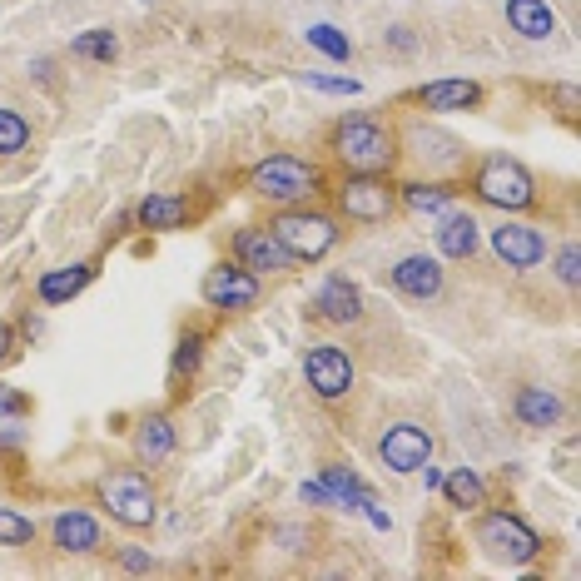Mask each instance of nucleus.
<instances>
[{
  "instance_id": "34",
  "label": "nucleus",
  "mask_w": 581,
  "mask_h": 581,
  "mask_svg": "<svg viewBox=\"0 0 581 581\" xmlns=\"http://www.w3.org/2000/svg\"><path fill=\"white\" fill-rule=\"evenodd\" d=\"M298 497H303V502H318V507H333V497H328V487H323V482H303V487H298Z\"/></svg>"
},
{
  "instance_id": "29",
  "label": "nucleus",
  "mask_w": 581,
  "mask_h": 581,
  "mask_svg": "<svg viewBox=\"0 0 581 581\" xmlns=\"http://www.w3.org/2000/svg\"><path fill=\"white\" fill-rule=\"evenodd\" d=\"M30 145V125L15 110H0V154H20Z\"/></svg>"
},
{
  "instance_id": "14",
  "label": "nucleus",
  "mask_w": 581,
  "mask_h": 581,
  "mask_svg": "<svg viewBox=\"0 0 581 581\" xmlns=\"http://www.w3.org/2000/svg\"><path fill=\"white\" fill-rule=\"evenodd\" d=\"M318 313H323L328 323H358V318H363V293H358V284H348L343 274L323 279V289H318Z\"/></svg>"
},
{
  "instance_id": "15",
  "label": "nucleus",
  "mask_w": 581,
  "mask_h": 581,
  "mask_svg": "<svg viewBox=\"0 0 581 581\" xmlns=\"http://www.w3.org/2000/svg\"><path fill=\"white\" fill-rule=\"evenodd\" d=\"M100 542L105 537H100V522L90 512H60L55 517V547L60 552H80L85 557V552H100Z\"/></svg>"
},
{
  "instance_id": "13",
  "label": "nucleus",
  "mask_w": 581,
  "mask_h": 581,
  "mask_svg": "<svg viewBox=\"0 0 581 581\" xmlns=\"http://www.w3.org/2000/svg\"><path fill=\"white\" fill-rule=\"evenodd\" d=\"M393 289L428 303V298L442 293V264L428 259V254H408V259H398V269H393Z\"/></svg>"
},
{
  "instance_id": "31",
  "label": "nucleus",
  "mask_w": 581,
  "mask_h": 581,
  "mask_svg": "<svg viewBox=\"0 0 581 581\" xmlns=\"http://www.w3.org/2000/svg\"><path fill=\"white\" fill-rule=\"evenodd\" d=\"M303 85H308V90H323V95H358V90H363L358 80H343V75H313V70L303 75Z\"/></svg>"
},
{
  "instance_id": "20",
  "label": "nucleus",
  "mask_w": 581,
  "mask_h": 581,
  "mask_svg": "<svg viewBox=\"0 0 581 581\" xmlns=\"http://www.w3.org/2000/svg\"><path fill=\"white\" fill-rule=\"evenodd\" d=\"M517 418H522L527 428H552V423L562 418V398H557L552 388H522V393H517Z\"/></svg>"
},
{
  "instance_id": "8",
  "label": "nucleus",
  "mask_w": 581,
  "mask_h": 581,
  "mask_svg": "<svg viewBox=\"0 0 581 581\" xmlns=\"http://www.w3.org/2000/svg\"><path fill=\"white\" fill-rule=\"evenodd\" d=\"M338 209H343L348 219H358V224H383V219L393 214V189H388L383 179H373V174L348 179V184L338 189Z\"/></svg>"
},
{
  "instance_id": "17",
  "label": "nucleus",
  "mask_w": 581,
  "mask_h": 581,
  "mask_svg": "<svg viewBox=\"0 0 581 581\" xmlns=\"http://www.w3.org/2000/svg\"><path fill=\"white\" fill-rule=\"evenodd\" d=\"M437 249H442V259H472L477 254V219L472 214H447L442 219V229H437Z\"/></svg>"
},
{
  "instance_id": "4",
  "label": "nucleus",
  "mask_w": 581,
  "mask_h": 581,
  "mask_svg": "<svg viewBox=\"0 0 581 581\" xmlns=\"http://www.w3.org/2000/svg\"><path fill=\"white\" fill-rule=\"evenodd\" d=\"M100 502L110 507V517L115 522H125V527H149L154 522V487H149L145 472H135V467H125V472H110L105 482H100Z\"/></svg>"
},
{
  "instance_id": "12",
  "label": "nucleus",
  "mask_w": 581,
  "mask_h": 581,
  "mask_svg": "<svg viewBox=\"0 0 581 581\" xmlns=\"http://www.w3.org/2000/svg\"><path fill=\"white\" fill-rule=\"evenodd\" d=\"M204 298H209L214 308H249V303H259V279H254L244 264H239V269L219 264V269L204 274Z\"/></svg>"
},
{
  "instance_id": "28",
  "label": "nucleus",
  "mask_w": 581,
  "mask_h": 581,
  "mask_svg": "<svg viewBox=\"0 0 581 581\" xmlns=\"http://www.w3.org/2000/svg\"><path fill=\"white\" fill-rule=\"evenodd\" d=\"M303 35H308V45L323 50L328 60H348V55H353V45H348V35H343L338 25H308Z\"/></svg>"
},
{
  "instance_id": "9",
  "label": "nucleus",
  "mask_w": 581,
  "mask_h": 581,
  "mask_svg": "<svg viewBox=\"0 0 581 581\" xmlns=\"http://www.w3.org/2000/svg\"><path fill=\"white\" fill-rule=\"evenodd\" d=\"M234 254L249 274H289L293 269V254L274 239V229H239Z\"/></svg>"
},
{
  "instance_id": "5",
  "label": "nucleus",
  "mask_w": 581,
  "mask_h": 581,
  "mask_svg": "<svg viewBox=\"0 0 581 581\" xmlns=\"http://www.w3.org/2000/svg\"><path fill=\"white\" fill-rule=\"evenodd\" d=\"M249 184H254V194H264V199L293 204V199H308V194H313L318 169L303 164V159H293V154H274V159H264V164L249 174Z\"/></svg>"
},
{
  "instance_id": "3",
  "label": "nucleus",
  "mask_w": 581,
  "mask_h": 581,
  "mask_svg": "<svg viewBox=\"0 0 581 581\" xmlns=\"http://www.w3.org/2000/svg\"><path fill=\"white\" fill-rule=\"evenodd\" d=\"M269 229H274V239L293 254V264H313V259H323V254L338 244L333 219H328V214H308V209H289V214H279Z\"/></svg>"
},
{
  "instance_id": "11",
  "label": "nucleus",
  "mask_w": 581,
  "mask_h": 581,
  "mask_svg": "<svg viewBox=\"0 0 581 581\" xmlns=\"http://www.w3.org/2000/svg\"><path fill=\"white\" fill-rule=\"evenodd\" d=\"M492 249H497V259L507 269H537L547 259V239L532 224H502V229H492Z\"/></svg>"
},
{
  "instance_id": "38",
  "label": "nucleus",
  "mask_w": 581,
  "mask_h": 581,
  "mask_svg": "<svg viewBox=\"0 0 581 581\" xmlns=\"http://www.w3.org/2000/svg\"><path fill=\"white\" fill-rule=\"evenodd\" d=\"M418 472H423V487H428V492H437V487H442V472H437V467H428V462H423Z\"/></svg>"
},
{
  "instance_id": "27",
  "label": "nucleus",
  "mask_w": 581,
  "mask_h": 581,
  "mask_svg": "<svg viewBox=\"0 0 581 581\" xmlns=\"http://www.w3.org/2000/svg\"><path fill=\"white\" fill-rule=\"evenodd\" d=\"M403 204H408L413 214H442V209L452 204V189H437V184H408V189H403Z\"/></svg>"
},
{
  "instance_id": "32",
  "label": "nucleus",
  "mask_w": 581,
  "mask_h": 581,
  "mask_svg": "<svg viewBox=\"0 0 581 581\" xmlns=\"http://www.w3.org/2000/svg\"><path fill=\"white\" fill-rule=\"evenodd\" d=\"M199 348H204V338L199 333H184L179 338V353H174V373H194L199 368Z\"/></svg>"
},
{
  "instance_id": "36",
  "label": "nucleus",
  "mask_w": 581,
  "mask_h": 581,
  "mask_svg": "<svg viewBox=\"0 0 581 581\" xmlns=\"http://www.w3.org/2000/svg\"><path fill=\"white\" fill-rule=\"evenodd\" d=\"M363 512H368V522H373L378 532H388V512H383V507H378L373 497H363Z\"/></svg>"
},
{
  "instance_id": "18",
  "label": "nucleus",
  "mask_w": 581,
  "mask_h": 581,
  "mask_svg": "<svg viewBox=\"0 0 581 581\" xmlns=\"http://www.w3.org/2000/svg\"><path fill=\"white\" fill-rule=\"evenodd\" d=\"M418 100L428 110H472L482 100V85H472V80H433V85L418 90Z\"/></svg>"
},
{
  "instance_id": "39",
  "label": "nucleus",
  "mask_w": 581,
  "mask_h": 581,
  "mask_svg": "<svg viewBox=\"0 0 581 581\" xmlns=\"http://www.w3.org/2000/svg\"><path fill=\"white\" fill-rule=\"evenodd\" d=\"M5 348H10V328H0V353H5Z\"/></svg>"
},
{
  "instance_id": "21",
  "label": "nucleus",
  "mask_w": 581,
  "mask_h": 581,
  "mask_svg": "<svg viewBox=\"0 0 581 581\" xmlns=\"http://www.w3.org/2000/svg\"><path fill=\"white\" fill-rule=\"evenodd\" d=\"M90 264H70V269H50V274H40V298L45 303H65V298H75V293L90 284Z\"/></svg>"
},
{
  "instance_id": "1",
  "label": "nucleus",
  "mask_w": 581,
  "mask_h": 581,
  "mask_svg": "<svg viewBox=\"0 0 581 581\" xmlns=\"http://www.w3.org/2000/svg\"><path fill=\"white\" fill-rule=\"evenodd\" d=\"M477 199L482 204H492V209H507V214H517V209H532V199H537V184H532V174L517 164V159H507V154H492V159H482V169H477Z\"/></svg>"
},
{
  "instance_id": "33",
  "label": "nucleus",
  "mask_w": 581,
  "mask_h": 581,
  "mask_svg": "<svg viewBox=\"0 0 581 581\" xmlns=\"http://www.w3.org/2000/svg\"><path fill=\"white\" fill-rule=\"evenodd\" d=\"M557 279H562L567 289H577V279H581V254H577V244H567V249L557 254Z\"/></svg>"
},
{
  "instance_id": "37",
  "label": "nucleus",
  "mask_w": 581,
  "mask_h": 581,
  "mask_svg": "<svg viewBox=\"0 0 581 581\" xmlns=\"http://www.w3.org/2000/svg\"><path fill=\"white\" fill-rule=\"evenodd\" d=\"M120 562H125L130 572H149V557H145V552H135V547H130V552H125Z\"/></svg>"
},
{
  "instance_id": "19",
  "label": "nucleus",
  "mask_w": 581,
  "mask_h": 581,
  "mask_svg": "<svg viewBox=\"0 0 581 581\" xmlns=\"http://www.w3.org/2000/svg\"><path fill=\"white\" fill-rule=\"evenodd\" d=\"M169 452H174V423H169L164 413H154V418L140 423V433H135V457L154 467V462H164Z\"/></svg>"
},
{
  "instance_id": "7",
  "label": "nucleus",
  "mask_w": 581,
  "mask_h": 581,
  "mask_svg": "<svg viewBox=\"0 0 581 581\" xmlns=\"http://www.w3.org/2000/svg\"><path fill=\"white\" fill-rule=\"evenodd\" d=\"M303 378H308V388L318 393V398H343L348 388H353V363H348V353L343 348H333V343H313L308 353H303Z\"/></svg>"
},
{
  "instance_id": "35",
  "label": "nucleus",
  "mask_w": 581,
  "mask_h": 581,
  "mask_svg": "<svg viewBox=\"0 0 581 581\" xmlns=\"http://www.w3.org/2000/svg\"><path fill=\"white\" fill-rule=\"evenodd\" d=\"M557 105H562V115H567V120H577V85H557Z\"/></svg>"
},
{
  "instance_id": "16",
  "label": "nucleus",
  "mask_w": 581,
  "mask_h": 581,
  "mask_svg": "<svg viewBox=\"0 0 581 581\" xmlns=\"http://www.w3.org/2000/svg\"><path fill=\"white\" fill-rule=\"evenodd\" d=\"M507 25L522 40H547L557 30V15H552L547 0H507Z\"/></svg>"
},
{
  "instance_id": "26",
  "label": "nucleus",
  "mask_w": 581,
  "mask_h": 581,
  "mask_svg": "<svg viewBox=\"0 0 581 581\" xmlns=\"http://www.w3.org/2000/svg\"><path fill=\"white\" fill-rule=\"evenodd\" d=\"M70 50H75L80 60H105V65H110V60L120 55V40H115L110 30H85V35H75Z\"/></svg>"
},
{
  "instance_id": "23",
  "label": "nucleus",
  "mask_w": 581,
  "mask_h": 581,
  "mask_svg": "<svg viewBox=\"0 0 581 581\" xmlns=\"http://www.w3.org/2000/svg\"><path fill=\"white\" fill-rule=\"evenodd\" d=\"M184 219H189V209H184L179 194H149L145 204H140V224L145 229H159V234L164 229H179Z\"/></svg>"
},
{
  "instance_id": "22",
  "label": "nucleus",
  "mask_w": 581,
  "mask_h": 581,
  "mask_svg": "<svg viewBox=\"0 0 581 581\" xmlns=\"http://www.w3.org/2000/svg\"><path fill=\"white\" fill-rule=\"evenodd\" d=\"M442 492H447V502H452V507H462V512L487 502V482H482L472 467H452V472L442 477Z\"/></svg>"
},
{
  "instance_id": "10",
  "label": "nucleus",
  "mask_w": 581,
  "mask_h": 581,
  "mask_svg": "<svg viewBox=\"0 0 581 581\" xmlns=\"http://www.w3.org/2000/svg\"><path fill=\"white\" fill-rule=\"evenodd\" d=\"M378 452H383L388 472H418V467L433 457V437L423 433L418 423H398V428H388V433H383Z\"/></svg>"
},
{
  "instance_id": "24",
  "label": "nucleus",
  "mask_w": 581,
  "mask_h": 581,
  "mask_svg": "<svg viewBox=\"0 0 581 581\" xmlns=\"http://www.w3.org/2000/svg\"><path fill=\"white\" fill-rule=\"evenodd\" d=\"M20 418H25V398L10 383H0V447L20 442Z\"/></svg>"
},
{
  "instance_id": "25",
  "label": "nucleus",
  "mask_w": 581,
  "mask_h": 581,
  "mask_svg": "<svg viewBox=\"0 0 581 581\" xmlns=\"http://www.w3.org/2000/svg\"><path fill=\"white\" fill-rule=\"evenodd\" d=\"M323 487H328V497H333L338 507H363V497H368L363 482H358L353 472H343V467H328V472H323Z\"/></svg>"
},
{
  "instance_id": "30",
  "label": "nucleus",
  "mask_w": 581,
  "mask_h": 581,
  "mask_svg": "<svg viewBox=\"0 0 581 581\" xmlns=\"http://www.w3.org/2000/svg\"><path fill=\"white\" fill-rule=\"evenodd\" d=\"M30 537H35V522L10 512V507H0V547H25Z\"/></svg>"
},
{
  "instance_id": "2",
  "label": "nucleus",
  "mask_w": 581,
  "mask_h": 581,
  "mask_svg": "<svg viewBox=\"0 0 581 581\" xmlns=\"http://www.w3.org/2000/svg\"><path fill=\"white\" fill-rule=\"evenodd\" d=\"M333 154H338L348 169L373 174V169H383V164L393 159V135H388L378 120L353 115V120H343V125L333 130Z\"/></svg>"
},
{
  "instance_id": "6",
  "label": "nucleus",
  "mask_w": 581,
  "mask_h": 581,
  "mask_svg": "<svg viewBox=\"0 0 581 581\" xmlns=\"http://www.w3.org/2000/svg\"><path fill=\"white\" fill-rule=\"evenodd\" d=\"M477 537H482V547L492 552V557H502V562H532L537 557V532L522 522V517H512V512H487L482 517V527H477Z\"/></svg>"
}]
</instances>
